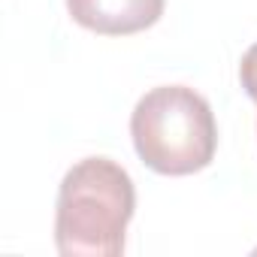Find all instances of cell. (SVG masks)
Instances as JSON below:
<instances>
[{
  "instance_id": "6da1fadb",
  "label": "cell",
  "mask_w": 257,
  "mask_h": 257,
  "mask_svg": "<svg viewBox=\"0 0 257 257\" xmlns=\"http://www.w3.org/2000/svg\"><path fill=\"white\" fill-rule=\"evenodd\" d=\"M137 209L134 179L109 158L67 170L55 206V245L64 257H118Z\"/></svg>"
},
{
  "instance_id": "277c9868",
  "label": "cell",
  "mask_w": 257,
  "mask_h": 257,
  "mask_svg": "<svg viewBox=\"0 0 257 257\" xmlns=\"http://www.w3.org/2000/svg\"><path fill=\"white\" fill-rule=\"evenodd\" d=\"M239 79H242V88L245 94L257 103V43L242 55V64H239Z\"/></svg>"
},
{
  "instance_id": "3957f363",
  "label": "cell",
  "mask_w": 257,
  "mask_h": 257,
  "mask_svg": "<svg viewBox=\"0 0 257 257\" xmlns=\"http://www.w3.org/2000/svg\"><path fill=\"white\" fill-rule=\"evenodd\" d=\"M167 0H67L76 25L103 37L140 34L164 16Z\"/></svg>"
},
{
  "instance_id": "7a4b0ae2",
  "label": "cell",
  "mask_w": 257,
  "mask_h": 257,
  "mask_svg": "<svg viewBox=\"0 0 257 257\" xmlns=\"http://www.w3.org/2000/svg\"><path fill=\"white\" fill-rule=\"evenodd\" d=\"M140 161L161 176H191L212 164L218 124L203 94L188 85L152 88L131 115Z\"/></svg>"
}]
</instances>
